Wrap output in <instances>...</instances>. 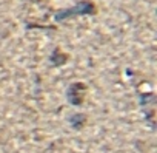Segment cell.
Instances as JSON below:
<instances>
[{
	"mask_svg": "<svg viewBox=\"0 0 157 153\" xmlns=\"http://www.w3.org/2000/svg\"><path fill=\"white\" fill-rule=\"evenodd\" d=\"M26 2H31V3H39L40 0H26Z\"/></svg>",
	"mask_w": 157,
	"mask_h": 153,
	"instance_id": "obj_5",
	"label": "cell"
},
{
	"mask_svg": "<svg viewBox=\"0 0 157 153\" xmlns=\"http://www.w3.org/2000/svg\"><path fill=\"white\" fill-rule=\"evenodd\" d=\"M85 91H86V85L83 82L71 84L69 88H68V101L75 107L82 105L83 101H85Z\"/></svg>",
	"mask_w": 157,
	"mask_h": 153,
	"instance_id": "obj_2",
	"label": "cell"
},
{
	"mask_svg": "<svg viewBox=\"0 0 157 153\" xmlns=\"http://www.w3.org/2000/svg\"><path fill=\"white\" fill-rule=\"evenodd\" d=\"M69 124H71L72 128L80 130V128H83V125L86 124V116H85L83 113H75V115H72V116L69 118Z\"/></svg>",
	"mask_w": 157,
	"mask_h": 153,
	"instance_id": "obj_4",
	"label": "cell"
},
{
	"mask_svg": "<svg viewBox=\"0 0 157 153\" xmlns=\"http://www.w3.org/2000/svg\"><path fill=\"white\" fill-rule=\"evenodd\" d=\"M94 14H97L96 3H93L91 0H80V2H77L71 8L59 10L54 14V20L56 22H63V20H68V19H72V17H78V16H94Z\"/></svg>",
	"mask_w": 157,
	"mask_h": 153,
	"instance_id": "obj_1",
	"label": "cell"
},
{
	"mask_svg": "<svg viewBox=\"0 0 157 153\" xmlns=\"http://www.w3.org/2000/svg\"><path fill=\"white\" fill-rule=\"evenodd\" d=\"M68 60H69V54H66V53L62 51L60 48H54V51H52L51 56H49V62H51L54 66H62V65H65Z\"/></svg>",
	"mask_w": 157,
	"mask_h": 153,
	"instance_id": "obj_3",
	"label": "cell"
}]
</instances>
